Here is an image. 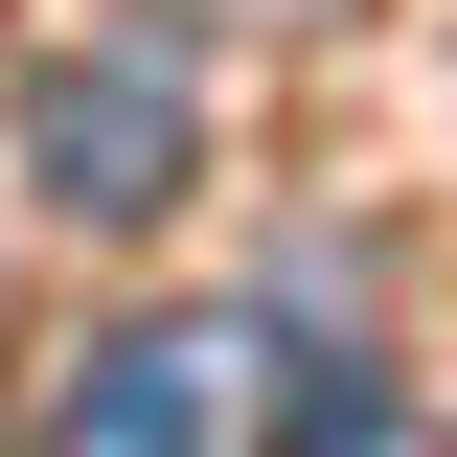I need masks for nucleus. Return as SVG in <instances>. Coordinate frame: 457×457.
I'll list each match as a JSON object with an SVG mask.
<instances>
[{
    "instance_id": "nucleus-3",
    "label": "nucleus",
    "mask_w": 457,
    "mask_h": 457,
    "mask_svg": "<svg viewBox=\"0 0 457 457\" xmlns=\"http://www.w3.org/2000/svg\"><path fill=\"white\" fill-rule=\"evenodd\" d=\"M252 457H435V411H411L389 366H297V389H275V435H252Z\"/></svg>"
},
{
    "instance_id": "nucleus-2",
    "label": "nucleus",
    "mask_w": 457,
    "mask_h": 457,
    "mask_svg": "<svg viewBox=\"0 0 457 457\" xmlns=\"http://www.w3.org/2000/svg\"><path fill=\"white\" fill-rule=\"evenodd\" d=\"M252 435H275V320H137L69 389V457H252Z\"/></svg>"
},
{
    "instance_id": "nucleus-1",
    "label": "nucleus",
    "mask_w": 457,
    "mask_h": 457,
    "mask_svg": "<svg viewBox=\"0 0 457 457\" xmlns=\"http://www.w3.org/2000/svg\"><path fill=\"white\" fill-rule=\"evenodd\" d=\"M23 183H46L69 228H161L183 183H206V92H183L161 23H46V46H23Z\"/></svg>"
}]
</instances>
